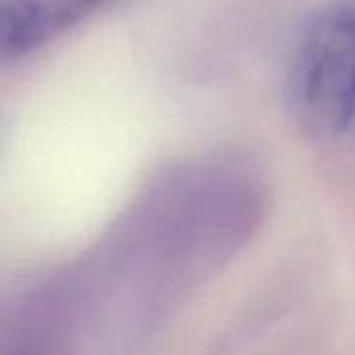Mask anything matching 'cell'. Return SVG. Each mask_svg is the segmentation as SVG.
Here are the masks:
<instances>
[{"instance_id": "cell-1", "label": "cell", "mask_w": 355, "mask_h": 355, "mask_svg": "<svg viewBox=\"0 0 355 355\" xmlns=\"http://www.w3.org/2000/svg\"><path fill=\"white\" fill-rule=\"evenodd\" d=\"M264 185L237 160L168 168L94 250L33 289L4 333L27 352L83 339H144L225 268L264 216Z\"/></svg>"}, {"instance_id": "cell-2", "label": "cell", "mask_w": 355, "mask_h": 355, "mask_svg": "<svg viewBox=\"0 0 355 355\" xmlns=\"http://www.w3.org/2000/svg\"><path fill=\"white\" fill-rule=\"evenodd\" d=\"M291 108L314 133L335 137L355 116V8L329 6L304 29L289 77Z\"/></svg>"}, {"instance_id": "cell-3", "label": "cell", "mask_w": 355, "mask_h": 355, "mask_svg": "<svg viewBox=\"0 0 355 355\" xmlns=\"http://www.w3.org/2000/svg\"><path fill=\"white\" fill-rule=\"evenodd\" d=\"M110 0H33L35 50L85 21Z\"/></svg>"}]
</instances>
